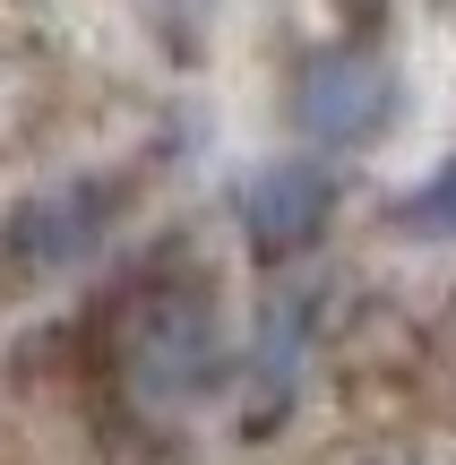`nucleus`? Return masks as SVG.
<instances>
[{"label":"nucleus","instance_id":"obj_3","mask_svg":"<svg viewBox=\"0 0 456 465\" xmlns=\"http://www.w3.org/2000/svg\"><path fill=\"white\" fill-rule=\"evenodd\" d=\"M327 207H336V182H327L319 164H293V155L241 182V232H250V250H267V259H293L302 242H319Z\"/></svg>","mask_w":456,"mask_h":465},{"label":"nucleus","instance_id":"obj_2","mask_svg":"<svg viewBox=\"0 0 456 465\" xmlns=\"http://www.w3.org/2000/svg\"><path fill=\"white\" fill-rule=\"evenodd\" d=\"M293 121L319 147H371L396 121V69L371 52H319L293 86Z\"/></svg>","mask_w":456,"mask_h":465},{"label":"nucleus","instance_id":"obj_4","mask_svg":"<svg viewBox=\"0 0 456 465\" xmlns=\"http://www.w3.org/2000/svg\"><path fill=\"white\" fill-rule=\"evenodd\" d=\"M112 232V182H78V190H52V199L17 207L9 250L26 276H61V267L95 259V242Z\"/></svg>","mask_w":456,"mask_h":465},{"label":"nucleus","instance_id":"obj_1","mask_svg":"<svg viewBox=\"0 0 456 465\" xmlns=\"http://www.w3.org/2000/svg\"><path fill=\"white\" fill-rule=\"evenodd\" d=\"M130 380L147 388L155 405H181L199 388L224 380V328H216V302L199 293H155L130 328Z\"/></svg>","mask_w":456,"mask_h":465},{"label":"nucleus","instance_id":"obj_5","mask_svg":"<svg viewBox=\"0 0 456 465\" xmlns=\"http://www.w3.org/2000/svg\"><path fill=\"white\" fill-rule=\"evenodd\" d=\"M396 232H413V242H456V155L431 182H413L405 199H396V216H388Z\"/></svg>","mask_w":456,"mask_h":465}]
</instances>
